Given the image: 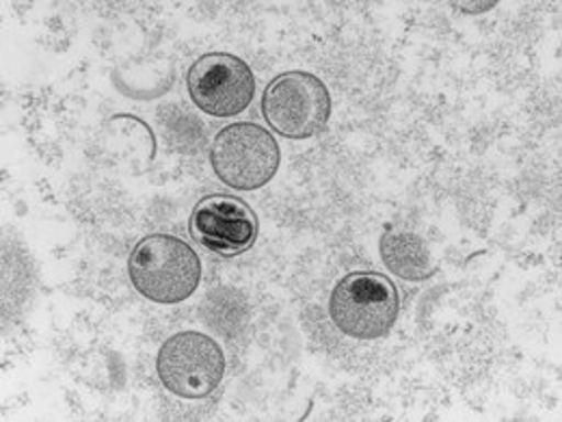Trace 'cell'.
I'll list each match as a JSON object with an SVG mask.
<instances>
[{"label":"cell","instance_id":"cell-1","mask_svg":"<svg viewBox=\"0 0 562 422\" xmlns=\"http://www.w3.org/2000/svg\"><path fill=\"white\" fill-rule=\"evenodd\" d=\"M128 276L137 292L160 306L187 301L202 281L195 249L173 234H149L133 247Z\"/></svg>","mask_w":562,"mask_h":422},{"label":"cell","instance_id":"cell-2","mask_svg":"<svg viewBox=\"0 0 562 422\" xmlns=\"http://www.w3.org/2000/svg\"><path fill=\"white\" fill-rule=\"evenodd\" d=\"M401 299L394 281L376 271H352L329 297L331 323L355 341L385 338L396 325Z\"/></svg>","mask_w":562,"mask_h":422},{"label":"cell","instance_id":"cell-3","mask_svg":"<svg viewBox=\"0 0 562 422\" xmlns=\"http://www.w3.org/2000/svg\"><path fill=\"white\" fill-rule=\"evenodd\" d=\"M280 163V143L254 122L223 126L212 140V171L229 189L258 191L267 187L276 178Z\"/></svg>","mask_w":562,"mask_h":422},{"label":"cell","instance_id":"cell-4","mask_svg":"<svg viewBox=\"0 0 562 422\" xmlns=\"http://www.w3.org/2000/svg\"><path fill=\"white\" fill-rule=\"evenodd\" d=\"M327 85L310 71H283L262 96V115L283 140L305 141L321 135L331 118Z\"/></svg>","mask_w":562,"mask_h":422},{"label":"cell","instance_id":"cell-5","mask_svg":"<svg viewBox=\"0 0 562 422\" xmlns=\"http://www.w3.org/2000/svg\"><path fill=\"white\" fill-rule=\"evenodd\" d=\"M156 373L171 395L189 401L206 399L223 381L225 355L211 336L180 332L160 345Z\"/></svg>","mask_w":562,"mask_h":422},{"label":"cell","instance_id":"cell-6","mask_svg":"<svg viewBox=\"0 0 562 422\" xmlns=\"http://www.w3.org/2000/svg\"><path fill=\"white\" fill-rule=\"evenodd\" d=\"M187 89L193 104L212 118H236L256 98V76L236 55H202L187 74Z\"/></svg>","mask_w":562,"mask_h":422},{"label":"cell","instance_id":"cell-7","mask_svg":"<svg viewBox=\"0 0 562 422\" xmlns=\"http://www.w3.org/2000/svg\"><path fill=\"white\" fill-rule=\"evenodd\" d=\"M258 216L254 209L234 196L212 193L195 204L189 232L200 247L221 258H236L249 252L258 238Z\"/></svg>","mask_w":562,"mask_h":422},{"label":"cell","instance_id":"cell-8","mask_svg":"<svg viewBox=\"0 0 562 422\" xmlns=\"http://www.w3.org/2000/svg\"><path fill=\"white\" fill-rule=\"evenodd\" d=\"M379 252L387 271L401 280L424 281L432 278L437 271L424 238L412 230L387 225L381 234Z\"/></svg>","mask_w":562,"mask_h":422}]
</instances>
